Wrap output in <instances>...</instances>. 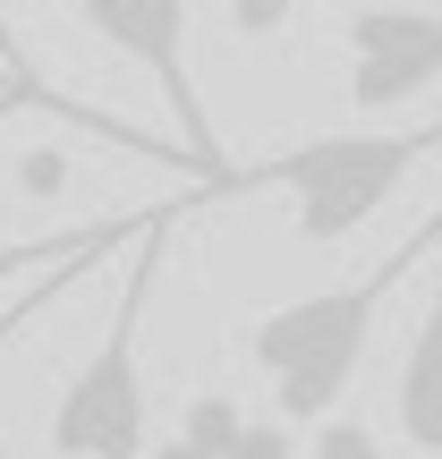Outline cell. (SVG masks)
<instances>
[{
	"instance_id": "ba28073f",
	"label": "cell",
	"mask_w": 442,
	"mask_h": 459,
	"mask_svg": "<svg viewBox=\"0 0 442 459\" xmlns=\"http://www.w3.org/2000/svg\"><path fill=\"white\" fill-rule=\"evenodd\" d=\"M238 400H221V392H204V400H187V417H179V434L196 443L204 459H230V443H238Z\"/></svg>"
},
{
	"instance_id": "7a4b0ae2",
	"label": "cell",
	"mask_w": 442,
	"mask_h": 459,
	"mask_svg": "<svg viewBox=\"0 0 442 459\" xmlns=\"http://www.w3.org/2000/svg\"><path fill=\"white\" fill-rule=\"evenodd\" d=\"M426 153H442V119H426V128H341V136H307V145L273 153V162L230 170L213 196L281 187V196L298 204V238L307 247H341L400 196V179H409Z\"/></svg>"
},
{
	"instance_id": "8fae6325",
	"label": "cell",
	"mask_w": 442,
	"mask_h": 459,
	"mask_svg": "<svg viewBox=\"0 0 442 459\" xmlns=\"http://www.w3.org/2000/svg\"><path fill=\"white\" fill-rule=\"evenodd\" d=\"M221 9H230V26H238L247 43H273V34L298 17V0H221Z\"/></svg>"
},
{
	"instance_id": "7c38bea8",
	"label": "cell",
	"mask_w": 442,
	"mask_h": 459,
	"mask_svg": "<svg viewBox=\"0 0 442 459\" xmlns=\"http://www.w3.org/2000/svg\"><path fill=\"white\" fill-rule=\"evenodd\" d=\"M230 459H298V434L273 426V417H247L238 443H230Z\"/></svg>"
},
{
	"instance_id": "3957f363",
	"label": "cell",
	"mask_w": 442,
	"mask_h": 459,
	"mask_svg": "<svg viewBox=\"0 0 442 459\" xmlns=\"http://www.w3.org/2000/svg\"><path fill=\"white\" fill-rule=\"evenodd\" d=\"M179 213V204H170ZM170 213L136 238V264L119 281V307L102 324L94 358L68 375L60 409H51V451L60 459H145V375H136V332H145V298H153V264H162V238H170Z\"/></svg>"
},
{
	"instance_id": "5bb4252c",
	"label": "cell",
	"mask_w": 442,
	"mask_h": 459,
	"mask_svg": "<svg viewBox=\"0 0 442 459\" xmlns=\"http://www.w3.org/2000/svg\"><path fill=\"white\" fill-rule=\"evenodd\" d=\"M0 77H17V85H43L26 68V51H17V26H9V0H0Z\"/></svg>"
},
{
	"instance_id": "9c48e42d",
	"label": "cell",
	"mask_w": 442,
	"mask_h": 459,
	"mask_svg": "<svg viewBox=\"0 0 442 459\" xmlns=\"http://www.w3.org/2000/svg\"><path fill=\"white\" fill-rule=\"evenodd\" d=\"M85 273H94V264H60V273H43V281H26V298H9V315H0V349H9L17 332H26L34 315L51 307V298H68V290H77Z\"/></svg>"
},
{
	"instance_id": "2e32d148",
	"label": "cell",
	"mask_w": 442,
	"mask_h": 459,
	"mask_svg": "<svg viewBox=\"0 0 442 459\" xmlns=\"http://www.w3.org/2000/svg\"><path fill=\"white\" fill-rule=\"evenodd\" d=\"M0 85H9V77H0ZM26 94H34V85H26Z\"/></svg>"
},
{
	"instance_id": "4fadbf2b",
	"label": "cell",
	"mask_w": 442,
	"mask_h": 459,
	"mask_svg": "<svg viewBox=\"0 0 442 459\" xmlns=\"http://www.w3.org/2000/svg\"><path fill=\"white\" fill-rule=\"evenodd\" d=\"M60 179H68V162H60V153H26V162H17V187H34V196H51Z\"/></svg>"
},
{
	"instance_id": "8992f818",
	"label": "cell",
	"mask_w": 442,
	"mask_h": 459,
	"mask_svg": "<svg viewBox=\"0 0 442 459\" xmlns=\"http://www.w3.org/2000/svg\"><path fill=\"white\" fill-rule=\"evenodd\" d=\"M392 409H400V434H409V451L442 459V238H434V281H426V324H417V341L400 349Z\"/></svg>"
},
{
	"instance_id": "9a60e30c",
	"label": "cell",
	"mask_w": 442,
	"mask_h": 459,
	"mask_svg": "<svg viewBox=\"0 0 442 459\" xmlns=\"http://www.w3.org/2000/svg\"><path fill=\"white\" fill-rule=\"evenodd\" d=\"M145 459H204V451L187 443V434H170V443H162V451H145Z\"/></svg>"
},
{
	"instance_id": "277c9868",
	"label": "cell",
	"mask_w": 442,
	"mask_h": 459,
	"mask_svg": "<svg viewBox=\"0 0 442 459\" xmlns=\"http://www.w3.org/2000/svg\"><path fill=\"white\" fill-rule=\"evenodd\" d=\"M77 17L119 51V60H136L153 85H162L170 119H179V153L204 170V196H213V187L230 179V162H221L213 119H204L196 77H187V0H77Z\"/></svg>"
},
{
	"instance_id": "30bf717a",
	"label": "cell",
	"mask_w": 442,
	"mask_h": 459,
	"mask_svg": "<svg viewBox=\"0 0 442 459\" xmlns=\"http://www.w3.org/2000/svg\"><path fill=\"white\" fill-rule=\"evenodd\" d=\"M298 459H383V443L358 426V417H324V426H315V443L298 451Z\"/></svg>"
},
{
	"instance_id": "5b68a950",
	"label": "cell",
	"mask_w": 442,
	"mask_h": 459,
	"mask_svg": "<svg viewBox=\"0 0 442 459\" xmlns=\"http://www.w3.org/2000/svg\"><path fill=\"white\" fill-rule=\"evenodd\" d=\"M341 43H349V102L358 111H392L442 77V9L375 0V9H349Z\"/></svg>"
},
{
	"instance_id": "6da1fadb",
	"label": "cell",
	"mask_w": 442,
	"mask_h": 459,
	"mask_svg": "<svg viewBox=\"0 0 442 459\" xmlns=\"http://www.w3.org/2000/svg\"><path fill=\"white\" fill-rule=\"evenodd\" d=\"M434 238H442V213H434L426 230H409V247H392L366 281L290 298V307H273L256 332H247V358H256V375L273 383L281 426H324V417L341 409V392L358 383V366H366V341H375L383 298H392L400 281L434 255Z\"/></svg>"
},
{
	"instance_id": "52a82bcc",
	"label": "cell",
	"mask_w": 442,
	"mask_h": 459,
	"mask_svg": "<svg viewBox=\"0 0 442 459\" xmlns=\"http://www.w3.org/2000/svg\"><path fill=\"white\" fill-rule=\"evenodd\" d=\"M162 213L170 204H153V213H111V221H85V230H43V238H0V290H9V281H34V273H60V264H102V255H119V247H136Z\"/></svg>"
}]
</instances>
